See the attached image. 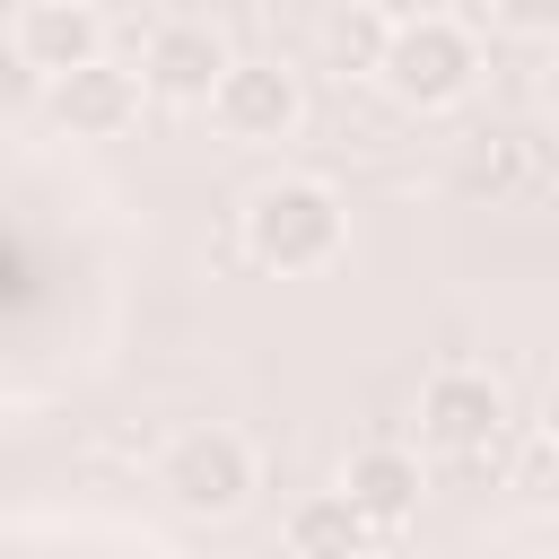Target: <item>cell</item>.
<instances>
[{
    "mask_svg": "<svg viewBox=\"0 0 559 559\" xmlns=\"http://www.w3.org/2000/svg\"><path fill=\"white\" fill-rule=\"evenodd\" d=\"M280 542H288V550H306V559H349V550H376V524L332 489V498H306V507L280 524Z\"/></svg>",
    "mask_w": 559,
    "mask_h": 559,
    "instance_id": "8fae6325",
    "label": "cell"
},
{
    "mask_svg": "<svg viewBox=\"0 0 559 559\" xmlns=\"http://www.w3.org/2000/svg\"><path fill=\"white\" fill-rule=\"evenodd\" d=\"M218 70H227V44L201 17H166L148 35V52H140V96H157V105H210Z\"/></svg>",
    "mask_w": 559,
    "mask_h": 559,
    "instance_id": "52a82bcc",
    "label": "cell"
},
{
    "mask_svg": "<svg viewBox=\"0 0 559 559\" xmlns=\"http://www.w3.org/2000/svg\"><path fill=\"white\" fill-rule=\"evenodd\" d=\"M489 17L507 35H559V0H489Z\"/></svg>",
    "mask_w": 559,
    "mask_h": 559,
    "instance_id": "4fadbf2b",
    "label": "cell"
},
{
    "mask_svg": "<svg viewBox=\"0 0 559 559\" xmlns=\"http://www.w3.org/2000/svg\"><path fill=\"white\" fill-rule=\"evenodd\" d=\"M157 489H166L183 515H236V507L253 498V445H245L236 428L201 419V428H183V437L157 454Z\"/></svg>",
    "mask_w": 559,
    "mask_h": 559,
    "instance_id": "3957f363",
    "label": "cell"
},
{
    "mask_svg": "<svg viewBox=\"0 0 559 559\" xmlns=\"http://www.w3.org/2000/svg\"><path fill=\"white\" fill-rule=\"evenodd\" d=\"M210 122H218L227 140H245V148L288 140V131L306 122V87H297L288 61H236V52H227V70H218V87H210Z\"/></svg>",
    "mask_w": 559,
    "mask_h": 559,
    "instance_id": "5b68a950",
    "label": "cell"
},
{
    "mask_svg": "<svg viewBox=\"0 0 559 559\" xmlns=\"http://www.w3.org/2000/svg\"><path fill=\"white\" fill-rule=\"evenodd\" d=\"M44 105H52V122H61L70 140H122L131 114H140V79L96 52V61L61 70V79H44Z\"/></svg>",
    "mask_w": 559,
    "mask_h": 559,
    "instance_id": "8992f818",
    "label": "cell"
},
{
    "mask_svg": "<svg viewBox=\"0 0 559 559\" xmlns=\"http://www.w3.org/2000/svg\"><path fill=\"white\" fill-rule=\"evenodd\" d=\"M376 79H384L393 105H411V114H445V105L472 96V79H480V44H472L454 17L419 9V17H393Z\"/></svg>",
    "mask_w": 559,
    "mask_h": 559,
    "instance_id": "7a4b0ae2",
    "label": "cell"
},
{
    "mask_svg": "<svg viewBox=\"0 0 559 559\" xmlns=\"http://www.w3.org/2000/svg\"><path fill=\"white\" fill-rule=\"evenodd\" d=\"M384 35H393V17H384V9H341V17L323 26V70H341V79H376Z\"/></svg>",
    "mask_w": 559,
    "mask_h": 559,
    "instance_id": "7c38bea8",
    "label": "cell"
},
{
    "mask_svg": "<svg viewBox=\"0 0 559 559\" xmlns=\"http://www.w3.org/2000/svg\"><path fill=\"white\" fill-rule=\"evenodd\" d=\"M542 437L559 445V376H550V393H542Z\"/></svg>",
    "mask_w": 559,
    "mask_h": 559,
    "instance_id": "9a60e30c",
    "label": "cell"
},
{
    "mask_svg": "<svg viewBox=\"0 0 559 559\" xmlns=\"http://www.w3.org/2000/svg\"><path fill=\"white\" fill-rule=\"evenodd\" d=\"M454 183L480 192V201H524L542 183V148L524 131H472L463 157H454Z\"/></svg>",
    "mask_w": 559,
    "mask_h": 559,
    "instance_id": "30bf717a",
    "label": "cell"
},
{
    "mask_svg": "<svg viewBox=\"0 0 559 559\" xmlns=\"http://www.w3.org/2000/svg\"><path fill=\"white\" fill-rule=\"evenodd\" d=\"M341 245H349V218H341V192L323 175H271L245 192V253L262 271L297 280V271L341 262Z\"/></svg>",
    "mask_w": 559,
    "mask_h": 559,
    "instance_id": "6da1fadb",
    "label": "cell"
},
{
    "mask_svg": "<svg viewBox=\"0 0 559 559\" xmlns=\"http://www.w3.org/2000/svg\"><path fill=\"white\" fill-rule=\"evenodd\" d=\"M515 489H524V498H559V445H550V437L515 463Z\"/></svg>",
    "mask_w": 559,
    "mask_h": 559,
    "instance_id": "5bb4252c",
    "label": "cell"
},
{
    "mask_svg": "<svg viewBox=\"0 0 559 559\" xmlns=\"http://www.w3.org/2000/svg\"><path fill=\"white\" fill-rule=\"evenodd\" d=\"M419 489H428V472H419L411 445H358V454L341 463V498L376 524V542H393V533L419 515Z\"/></svg>",
    "mask_w": 559,
    "mask_h": 559,
    "instance_id": "9c48e42d",
    "label": "cell"
},
{
    "mask_svg": "<svg viewBox=\"0 0 559 559\" xmlns=\"http://www.w3.org/2000/svg\"><path fill=\"white\" fill-rule=\"evenodd\" d=\"M542 105H550V114H559V52H550V61H542Z\"/></svg>",
    "mask_w": 559,
    "mask_h": 559,
    "instance_id": "2e32d148",
    "label": "cell"
},
{
    "mask_svg": "<svg viewBox=\"0 0 559 559\" xmlns=\"http://www.w3.org/2000/svg\"><path fill=\"white\" fill-rule=\"evenodd\" d=\"M9 44H17V61L35 79H61V70H79V61L105 52V9L96 0H26L17 26H9Z\"/></svg>",
    "mask_w": 559,
    "mask_h": 559,
    "instance_id": "ba28073f",
    "label": "cell"
},
{
    "mask_svg": "<svg viewBox=\"0 0 559 559\" xmlns=\"http://www.w3.org/2000/svg\"><path fill=\"white\" fill-rule=\"evenodd\" d=\"M419 437L445 454V463H463V454H498V437H507V384L489 376V367H437L428 384H419Z\"/></svg>",
    "mask_w": 559,
    "mask_h": 559,
    "instance_id": "277c9868",
    "label": "cell"
}]
</instances>
